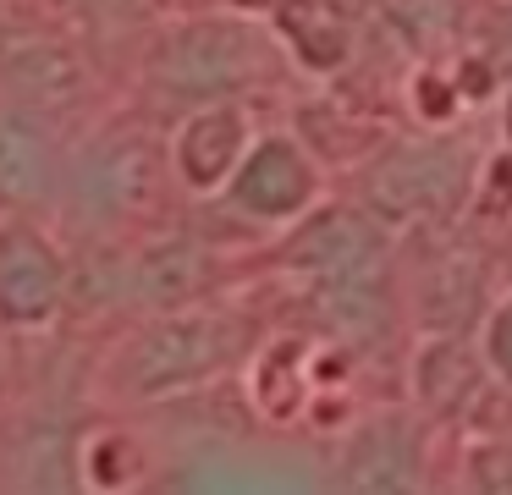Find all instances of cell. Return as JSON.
<instances>
[{"instance_id":"obj_1","label":"cell","mask_w":512,"mask_h":495,"mask_svg":"<svg viewBox=\"0 0 512 495\" xmlns=\"http://www.w3.org/2000/svg\"><path fill=\"white\" fill-rule=\"evenodd\" d=\"M248 347H254V319L199 297V303L138 314L100 358L94 385L116 407L166 402V396L199 391V385L232 374L248 358Z\"/></svg>"},{"instance_id":"obj_2","label":"cell","mask_w":512,"mask_h":495,"mask_svg":"<svg viewBox=\"0 0 512 495\" xmlns=\"http://www.w3.org/2000/svg\"><path fill=\"white\" fill-rule=\"evenodd\" d=\"M171 176V149L149 121H100L72 132L61 198L50 209L67 242H122L144 231Z\"/></svg>"},{"instance_id":"obj_3","label":"cell","mask_w":512,"mask_h":495,"mask_svg":"<svg viewBox=\"0 0 512 495\" xmlns=\"http://www.w3.org/2000/svg\"><path fill=\"white\" fill-rule=\"evenodd\" d=\"M281 33L259 28L232 11H210V17H182L155 28L144 44V99L171 116L182 110L215 105V99H248L281 77Z\"/></svg>"},{"instance_id":"obj_4","label":"cell","mask_w":512,"mask_h":495,"mask_svg":"<svg viewBox=\"0 0 512 495\" xmlns=\"http://www.w3.org/2000/svg\"><path fill=\"white\" fill-rule=\"evenodd\" d=\"M281 264L303 275L309 303L325 314L336 336L369 341L386 330V242H380V226L369 209H309L303 220H292Z\"/></svg>"},{"instance_id":"obj_5","label":"cell","mask_w":512,"mask_h":495,"mask_svg":"<svg viewBox=\"0 0 512 495\" xmlns=\"http://www.w3.org/2000/svg\"><path fill=\"white\" fill-rule=\"evenodd\" d=\"M89 88V50L72 22L28 0H0V94L72 127L89 105Z\"/></svg>"},{"instance_id":"obj_6","label":"cell","mask_w":512,"mask_h":495,"mask_svg":"<svg viewBox=\"0 0 512 495\" xmlns=\"http://www.w3.org/2000/svg\"><path fill=\"white\" fill-rule=\"evenodd\" d=\"M78 308V259L50 215H0V330L45 336Z\"/></svg>"},{"instance_id":"obj_7","label":"cell","mask_w":512,"mask_h":495,"mask_svg":"<svg viewBox=\"0 0 512 495\" xmlns=\"http://www.w3.org/2000/svg\"><path fill=\"white\" fill-rule=\"evenodd\" d=\"M314 198H320V171L309 149L292 132H259L232 182L215 193V204H226L237 220H254V226H292L314 209Z\"/></svg>"},{"instance_id":"obj_8","label":"cell","mask_w":512,"mask_h":495,"mask_svg":"<svg viewBox=\"0 0 512 495\" xmlns=\"http://www.w3.org/2000/svg\"><path fill=\"white\" fill-rule=\"evenodd\" d=\"M72 127L0 94V215H50L61 198Z\"/></svg>"},{"instance_id":"obj_9","label":"cell","mask_w":512,"mask_h":495,"mask_svg":"<svg viewBox=\"0 0 512 495\" xmlns=\"http://www.w3.org/2000/svg\"><path fill=\"white\" fill-rule=\"evenodd\" d=\"M254 138L259 132H254V116H248V99H215V105L182 110L171 138H166L171 176H177L182 193L215 198L232 182V171L243 165Z\"/></svg>"},{"instance_id":"obj_10","label":"cell","mask_w":512,"mask_h":495,"mask_svg":"<svg viewBox=\"0 0 512 495\" xmlns=\"http://www.w3.org/2000/svg\"><path fill=\"white\" fill-rule=\"evenodd\" d=\"M468 171H463V154L452 143H397L386 160L369 171V215L375 220H419L446 209L457 193H463Z\"/></svg>"},{"instance_id":"obj_11","label":"cell","mask_w":512,"mask_h":495,"mask_svg":"<svg viewBox=\"0 0 512 495\" xmlns=\"http://www.w3.org/2000/svg\"><path fill=\"white\" fill-rule=\"evenodd\" d=\"M342 490H419L424 484V440L402 413H380L347 435L336 462Z\"/></svg>"},{"instance_id":"obj_12","label":"cell","mask_w":512,"mask_h":495,"mask_svg":"<svg viewBox=\"0 0 512 495\" xmlns=\"http://www.w3.org/2000/svg\"><path fill=\"white\" fill-rule=\"evenodd\" d=\"M276 33L309 72H331L347 61V22L331 0H281L276 6Z\"/></svg>"},{"instance_id":"obj_13","label":"cell","mask_w":512,"mask_h":495,"mask_svg":"<svg viewBox=\"0 0 512 495\" xmlns=\"http://www.w3.org/2000/svg\"><path fill=\"white\" fill-rule=\"evenodd\" d=\"M485 369L501 385H512V297H501L485 314Z\"/></svg>"},{"instance_id":"obj_14","label":"cell","mask_w":512,"mask_h":495,"mask_svg":"<svg viewBox=\"0 0 512 495\" xmlns=\"http://www.w3.org/2000/svg\"><path fill=\"white\" fill-rule=\"evenodd\" d=\"M72 11H78L89 28H116V22H138L149 11V0H72Z\"/></svg>"}]
</instances>
